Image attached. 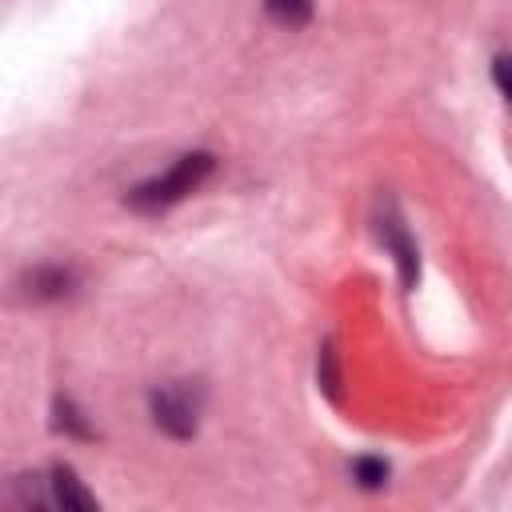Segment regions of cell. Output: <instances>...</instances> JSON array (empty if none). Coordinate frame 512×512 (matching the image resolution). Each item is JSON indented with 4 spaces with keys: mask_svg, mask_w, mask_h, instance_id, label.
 Returning <instances> with one entry per match:
<instances>
[{
    "mask_svg": "<svg viewBox=\"0 0 512 512\" xmlns=\"http://www.w3.org/2000/svg\"><path fill=\"white\" fill-rule=\"evenodd\" d=\"M212 168H216L212 152H184L180 160H172V168H164L160 176L136 184V188L128 192V204H132L136 212H160V208H172L176 200H184L188 192H196V188L208 180Z\"/></svg>",
    "mask_w": 512,
    "mask_h": 512,
    "instance_id": "cell-1",
    "label": "cell"
},
{
    "mask_svg": "<svg viewBox=\"0 0 512 512\" xmlns=\"http://www.w3.org/2000/svg\"><path fill=\"white\" fill-rule=\"evenodd\" d=\"M152 420L160 432L188 440L200 420V392L192 384H164L152 392Z\"/></svg>",
    "mask_w": 512,
    "mask_h": 512,
    "instance_id": "cell-2",
    "label": "cell"
},
{
    "mask_svg": "<svg viewBox=\"0 0 512 512\" xmlns=\"http://www.w3.org/2000/svg\"><path fill=\"white\" fill-rule=\"evenodd\" d=\"M52 504H64V508H96V496L80 488V480L72 476V468L56 464L52 468Z\"/></svg>",
    "mask_w": 512,
    "mask_h": 512,
    "instance_id": "cell-3",
    "label": "cell"
},
{
    "mask_svg": "<svg viewBox=\"0 0 512 512\" xmlns=\"http://www.w3.org/2000/svg\"><path fill=\"white\" fill-rule=\"evenodd\" d=\"M32 296H40V300H56V296H64L68 288H72V272L68 268H52V264H44V268H36L32 272Z\"/></svg>",
    "mask_w": 512,
    "mask_h": 512,
    "instance_id": "cell-4",
    "label": "cell"
},
{
    "mask_svg": "<svg viewBox=\"0 0 512 512\" xmlns=\"http://www.w3.org/2000/svg\"><path fill=\"white\" fill-rule=\"evenodd\" d=\"M264 12L284 28H300L312 20V0H264Z\"/></svg>",
    "mask_w": 512,
    "mask_h": 512,
    "instance_id": "cell-5",
    "label": "cell"
},
{
    "mask_svg": "<svg viewBox=\"0 0 512 512\" xmlns=\"http://www.w3.org/2000/svg\"><path fill=\"white\" fill-rule=\"evenodd\" d=\"M352 476H356V484H364V488H380V484L388 480V464H384L380 456H360V460L352 464Z\"/></svg>",
    "mask_w": 512,
    "mask_h": 512,
    "instance_id": "cell-6",
    "label": "cell"
},
{
    "mask_svg": "<svg viewBox=\"0 0 512 512\" xmlns=\"http://www.w3.org/2000/svg\"><path fill=\"white\" fill-rule=\"evenodd\" d=\"M56 428L68 436H92V428L84 424V416L72 408V400H56Z\"/></svg>",
    "mask_w": 512,
    "mask_h": 512,
    "instance_id": "cell-7",
    "label": "cell"
},
{
    "mask_svg": "<svg viewBox=\"0 0 512 512\" xmlns=\"http://www.w3.org/2000/svg\"><path fill=\"white\" fill-rule=\"evenodd\" d=\"M492 80H496L500 96L512 104V56H496L492 60Z\"/></svg>",
    "mask_w": 512,
    "mask_h": 512,
    "instance_id": "cell-8",
    "label": "cell"
}]
</instances>
